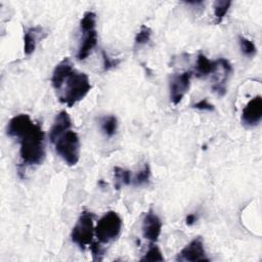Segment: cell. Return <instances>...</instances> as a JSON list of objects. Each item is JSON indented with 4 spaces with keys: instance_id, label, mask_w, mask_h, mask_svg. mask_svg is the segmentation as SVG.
Returning <instances> with one entry per match:
<instances>
[{
    "instance_id": "obj_1",
    "label": "cell",
    "mask_w": 262,
    "mask_h": 262,
    "mask_svg": "<svg viewBox=\"0 0 262 262\" xmlns=\"http://www.w3.org/2000/svg\"><path fill=\"white\" fill-rule=\"evenodd\" d=\"M6 133L18 139L23 166H36L43 163L45 159L44 132L39 123L32 121L27 114H19L9 120Z\"/></svg>"
},
{
    "instance_id": "obj_2",
    "label": "cell",
    "mask_w": 262,
    "mask_h": 262,
    "mask_svg": "<svg viewBox=\"0 0 262 262\" xmlns=\"http://www.w3.org/2000/svg\"><path fill=\"white\" fill-rule=\"evenodd\" d=\"M63 85L64 88L58 94V100L69 107L82 100L91 89L89 77L76 70L69 76Z\"/></svg>"
},
{
    "instance_id": "obj_3",
    "label": "cell",
    "mask_w": 262,
    "mask_h": 262,
    "mask_svg": "<svg viewBox=\"0 0 262 262\" xmlns=\"http://www.w3.org/2000/svg\"><path fill=\"white\" fill-rule=\"evenodd\" d=\"M53 144L56 154L68 166L77 165L80 160V139L75 131H67Z\"/></svg>"
},
{
    "instance_id": "obj_4",
    "label": "cell",
    "mask_w": 262,
    "mask_h": 262,
    "mask_svg": "<svg viewBox=\"0 0 262 262\" xmlns=\"http://www.w3.org/2000/svg\"><path fill=\"white\" fill-rule=\"evenodd\" d=\"M94 215L84 210L81 212L76 224L71 232V239L81 250H85L87 246H90L95 234V227L93 224Z\"/></svg>"
},
{
    "instance_id": "obj_5",
    "label": "cell",
    "mask_w": 262,
    "mask_h": 262,
    "mask_svg": "<svg viewBox=\"0 0 262 262\" xmlns=\"http://www.w3.org/2000/svg\"><path fill=\"white\" fill-rule=\"evenodd\" d=\"M122 219L115 211L106 212L95 226V236L100 244H108L115 241L122 229Z\"/></svg>"
},
{
    "instance_id": "obj_6",
    "label": "cell",
    "mask_w": 262,
    "mask_h": 262,
    "mask_svg": "<svg viewBox=\"0 0 262 262\" xmlns=\"http://www.w3.org/2000/svg\"><path fill=\"white\" fill-rule=\"evenodd\" d=\"M192 76V71H185L181 74H175L171 77L169 83V92L170 100L173 104L177 105L182 100L183 96L189 89Z\"/></svg>"
},
{
    "instance_id": "obj_7",
    "label": "cell",
    "mask_w": 262,
    "mask_h": 262,
    "mask_svg": "<svg viewBox=\"0 0 262 262\" xmlns=\"http://www.w3.org/2000/svg\"><path fill=\"white\" fill-rule=\"evenodd\" d=\"M177 261H188V262H196V261H205L208 262L210 259L207 257L204 242L201 236L194 237L189 244H187L177 255Z\"/></svg>"
},
{
    "instance_id": "obj_8",
    "label": "cell",
    "mask_w": 262,
    "mask_h": 262,
    "mask_svg": "<svg viewBox=\"0 0 262 262\" xmlns=\"http://www.w3.org/2000/svg\"><path fill=\"white\" fill-rule=\"evenodd\" d=\"M262 119V97L257 95L249 100L242 112L241 121L244 126H257Z\"/></svg>"
},
{
    "instance_id": "obj_9",
    "label": "cell",
    "mask_w": 262,
    "mask_h": 262,
    "mask_svg": "<svg viewBox=\"0 0 262 262\" xmlns=\"http://www.w3.org/2000/svg\"><path fill=\"white\" fill-rule=\"evenodd\" d=\"M162 221L160 217L149 209L142 220V235L145 239L156 243L162 231Z\"/></svg>"
},
{
    "instance_id": "obj_10",
    "label": "cell",
    "mask_w": 262,
    "mask_h": 262,
    "mask_svg": "<svg viewBox=\"0 0 262 262\" xmlns=\"http://www.w3.org/2000/svg\"><path fill=\"white\" fill-rule=\"evenodd\" d=\"M75 71L73 63L69 57H64L61 61H59L53 70L51 76V84L55 90L61 89L66 80L69 76Z\"/></svg>"
},
{
    "instance_id": "obj_11",
    "label": "cell",
    "mask_w": 262,
    "mask_h": 262,
    "mask_svg": "<svg viewBox=\"0 0 262 262\" xmlns=\"http://www.w3.org/2000/svg\"><path fill=\"white\" fill-rule=\"evenodd\" d=\"M71 127H72V121H71L70 115L66 111L59 112L56 115L53 121V124L49 130L50 142L53 144L59 136H61L67 131L71 130Z\"/></svg>"
},
{
    "instance_id": "obj_12",
    "label": "cell",
    "mask_w": 262,
    "mask_h": 262,
    "mask_svg": "<svg viewBox=\"0 0 262 262\" xmlns=\"http://www.w3.org/2000/svg\"><path fill=\"white\" fill-rule=\"evenodd\" d=\"M81 34L82 38L76 56L78 60H85L96 46L98 38L96 29L87 32H81Z\"/></svg>"
},
{
    "instance_id": "obj_13",
    "label": "cell",
    "mask_w": 262,
    "mask_h": 262,
    "mask_svg": "<svg viewBox=\"0 0 262 262\" xmlns=\"http://www.w3.org/2000/svg\"><path fill=\"white\" fill-rule=\"evenodd\" d=\"M218 69L217 60H210L205 54L199 53L195 62V69L193 74L198 78H204L210 74H214Z\"/></svg>"
},
{
    "instance_id": "obj_14",
    "label": "cell",
    "mask_w": 262,
    "mask_h": 262,
    "mask_svg": "<svg viewBox=\"0 0 262 262\" xmlns=\"http://www.w3.org/2000/svg\"><path fill=\"white\" fill-rule=\"evenodd\" d=\"M43 29L41 27H33L29 28L25 31L24 34V52L26 55H31L37 45V40L41 38V34Z\"/></svg>"
},
{
    "instance_id": "obj_15",
    "label": "cell",
    "mask_w": 262,
    "mask_h": 262,
    "mask_svg": "<svg viewBox=\"0 0 262 262\" xmlns=\"http://www.w3.org/2000/svg\"><path fill=\"white\" fill-rule=\"evenodd\" d=\"M114 176H115V187L120 189L122 185H129L132 181V174L128 169H124L122 167H115L114 168Z\"/></svg>"
},
{
    "instance_id": "obj_16",
    "label": "cell",
    "mask_w": 262,
    "mask_h": 262,
    "mask_svg": "<svg viewBox=\"0 0 262 262\" xmlns=\"http://www.w3.org/2000/svg\"><path fill=\"white\" fill-rule=\"evenodd\" d=\"M100 128L106 137H113L118 129V120L115 116H106L100 120Z\"/></svg>"
},
{
    "instance_id": "obj_17",
    "label": "cell",
    "mask_w": 262,
    "mask_h": 262,
    "mask_svg": "<svg viewBox=\"0 0 262 262\" xmlns=\"http://www.w3.org/2000/svg\"><path fill=\"white\" fill-rule=\"evenodd\" d=\"M150 174H151L150 167L146 163L143 166V168L134 175V177L132 178L131 184H133L134 186H142V185L148 183L149 178H150Z\"/></svg>"
},
{
    "instance_id": "obj_18",
    "label": "cell",
    "mask_w": 262,
    "mask_h": 262,
    "mask_svg": "<svg viewBox=\"0 0 262 262\" xmlns=\"http://www.w3.org/2000/svg\"><path fill=\"white\" fill-rule=\"evenodd\" d=\"M231 5V1L228 0H217L214 3V13L216 17V24H220L224 16L226 15L227 11L229 10Z\"/></svg>"
},
{
    "instance_id": "obj_19",
    "label": "cell",
    "mask_w": 262,
    "mask_h": 262,
    "mask_svg": "<svg viewBox=\"0 0 262 262\" xmlns=\"http://www.w3.org/2000/svg\"><path fill=\"white\" fill-rule=\"evenodd\" d=\"M96 27V14L93 11H86L80 19V31L87 32L95 30Z\"/></svg>"
},
{
    "instance_id": "obj_20",
    "label": "cell",
    "mask_w": 262,
    "mask_h": 262,
    "mask_svg": "<svg viewBox=\"0 0 262 262\" xmlns=\"http://www.w3.org/2000/svg\"><path fill=\"white\" fill-rule=\"evenodd\" d=\"M151 29L145 25H142L140 30L138 31V33L135 36L134 39V45L135 46H141L144 45L146 43H148L150 41L151 38Z\"/></svg>"
},
{
    "instance_id": "obj_21",
    "label": "cell",
    "mask_w": 262,
    "mask_h": 262,
    "mask_svg": "<svg viewBox=\"0 0 262 262\" xmlns=\"http://www.w3.org/2000/svg\"><path fill=\"white\" fill-rule=\"evenodd\" d=\"M239 46L243 54L246 56L252 57L257 53L256 45L246 37H243V36L239 37Z\"/></svg>"
},
{
    "instance_id": "obj_22",
    "label": "cell",
    "mask_w": 262,
    "mask_h": 262,
    "mask_svg": "<svg viewBox=\"0 0 262 262\" xmlns=\"http://www.w3.org/2000/svg\"><path fill=\"white\" fill-rule=\"evenodd\" d=\"M141 261H160L163 262L164 256L162 254V251L157 245H150L147 252L144 254V256L140 259Z\"/></svg>"
},
{
    "instance_id": "obj_23",
    "label": "cell",
    "mask_w": 262,
    "mask_h": 262,
    "mask_svg": "<svg viewBox=\"0 0 262 262\" xmlns=\"http://www.w3.org/2000/svg\"><path fill=\"white\" fill-rule=\"evenodd\" d=\"M101 56H102V60H103V64H102V68H103V71L104 72H107L112 69H114L115 67H117L120 62L119 59H115V58H112L107 55V53L102 50L101 51Z\"/></svg>"
},
{
    "instance_id": "obj_24",
    "label": "cell",
    "mask_w": 262,
    "mask_h": 262,
    "mask_svg": "<svg viewBox=\"0 0 262 262\" xmlns=\"http://www.w3.org/2000/svg\"><path fill=\"white\" fill-rule=\"evenodd\" d=\"M90 251L92 253L93 260L95 261H100L102 259V256L104 254V250L98 243H91L90 245Z\"/></svg>"
},
{
    "instance_id": "obj_25",
    "label": "cell",
    "mask_w": 262,
    "mask_h": 262,
    "mask_svg": "<svg viewBox=\"0 0 262 262\" xmlns=\"http://www.w3.org/2000/svg\"><path fill=\"white\" fill-rule=\"evenodd\" d=\"M192 107H194L196 110H201V111H208V112L214 111V105L212 103H210L208 101V99H206V98H204V99L198 101L196 103L192 104Z\"/></svg>"
},
{
    "instance_id": "obj_26",
    "label": "cell",
    "mask_w": 262,
    "mask_h": 262,
    "mask_svg": "<svg viewBox=\"0 0 262 262\" xmlns=\"http://www.w3.org/2000/svg\"><path fill=\"white\" fill-rule=\"evenodd\" d=\"M196 219H198V216H196L195 214L191 213V214H188V215L186 216L185 222H186L187 225H192V224L196 221Z\"/></svg>"
}]
</instances>
